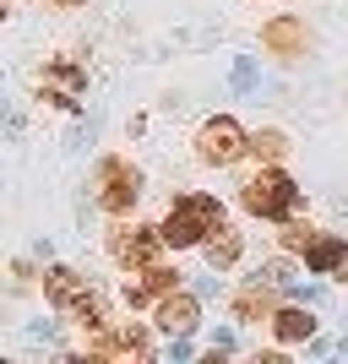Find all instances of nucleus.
<instances>
[{
  "instance_id": "nucleus-5",
  "label": "nucleus",
  "mask_w": 348,
  "mask_h": 364,
  "mask_svg": "<svg viewBox=\"0 0 348 364\" xmlns=\"http://www.w3.org/2000/svg\"><path fill=\"white\" fill-rule=\"evenodd\" d=\"M196 152H201V164H234L245 152V131H240V120H228V114H212L207 125L196 131Z\"/></svg>"
},
{
  "instance_id": "nucleus-3",
  "label": "nucleus",
  "mask_w": 348,
  "mask_h": 364,
  "mask_svg": "<svg viewBox=\"0 0 348 364\" xmlns=\"http://www.w3.org/2000/svg\"><path fill=\"white\" fill-rule=\"evenodd\" d=\"M294 207H300V191H294V180L278 174V168H267V174H256V180L245 185V213H256V218H288Z\"/></svg>"
},
{
  "instance_id": "nucleus-8",
  "label": "nucleus",
  "mask_w": 348,
  "mask_h": 364,
  "mask_svg": "<svg viewBox=\"0 0 348 364\" xmlns=\"http://www.w3.org/2000/svg\"><path fill=\"white\" fill-rule=\"evenodd\" d=\"M174 277H180V272H169V267L147 261V267H142V277H131V283H125V304L137 310V304H147V299H158V294H169V289H174Z\"/></svg>"
},
{
  "instance_id": "nucleus-18",
  "label": "nucleus",
  "mask_w": 348,
  "mask_h": 364,
  "mask_svg": "<svg viewBox=\"0 0 348 364\" xmlns=\"http://www.w3.org/2000/svg\"><path fill=\"white\" fill-rule=\"evenodd\" d=\"M234 87H240V92H251V87H256V71H251V65H234Z\"/></svg>"
},
{
  "instance_id": "nucleus-6",
  "label": "nucleus",
  "mask_w": 348,
  "mask_h": 364,
  "mask_svg": "<svg viewBox=\"0 0 348 364\" xmlns=\"http://www.w3.org/2000/svg\"><path fill=\"white\" fill-rule=\"evenodd\" d=\"M158 234L152 228H115L109 234V250H115V261H125V267H147V261H158Z\"/></svg>"
},
{
  "instance_id": "nucleus-7",
  "label": "nucleus",
  "mask_w": 348,
  "mask_h": 364,
  "mask_svg": "<svg viewBox=\"0 0 348 364\" xmlns=\"http://www.w3.org/2000/svg\"><path fill=\"white\" fill-rule=\"evenodd\" d=\"M261 44L273 49V55H283V60H300L305 49H310V33H305L300 16H278V22L261 28Z\"/></svg>"
},
{
  "instance_id": "nucleus-19",
  "label": "nucleus",
  "mask_w": 348,
  "mask_h": 364,
  "mask_svg": "<svg viewBox=\"0 0 348 364\" xmlns=\"http://www.w3.org/2000/svg\"><path fill=\"white\" fill-rule=\"evenodd\" d=\"M0 16H6V0H0Z\"/></svg>"
},
{
  "instance_id": "nucleus-9",
  "label": "nucleus",
  "mask_w": 348,
  "mask_h": 364,
  "mask_svg": "<svg viewBox=\"0 0 348 364\" xmlns=\"http://www.w3.org/2000/svg\"><path fill=\"white\" fill-rule=\"evenodd\" d=\"M196 299L191 294H169L164 304H158V326H164L169 337H185V332H196Z\"/></svg>"
},
{
  "instance_id": "nucleus-10",
  "label": "nucleus",
  "mask_w": 348,
  "mask_h": 364,
  "mask_svg": "<svg viewBox=\"0 0 348 364\" xmlns=\"http://www.w3.org/2000/svg\"><path fill=\"white\" fill-rule=\"evenodd\" d=\"M44 87L55 92V104H60V109H76V92L88 87V76L76 71V65L55 60V65H49V71H44Z\"/></svg>"
},
{
  "instance_id": "nucleus-15",
  "label": "nucleus",
  "mask_w": 348,
  "mask_h": 364,
  "mask_svg": "<svg viewBox=\"0 0 348 364\" xmlns=\"http://www.w3.org/2000/svg\"><path fill=\"white\" fill-rule=\"evenodd\" d=\"M207 261L212 267H234V261H240V234H234V228H212V240H207Z\"/></svg>"
},
{
  "instance_id": "nucleus-17",
  "label": "nucleus",
  "mask_w": 348,
  "mask_h": 364,
  "mask_svg": "<svg viewBox=\"0 0 348 364\" xmlns=\"http://www.w3.org/2000/svg\"><path fill=\"white\" fill-rule=\"evenodd\" d=\"M310 234H316V228H305V223H288V228H283V245H288V250H305V240H310Z\"/></svg>"
},
{
  "instance_id": "nucleus-16",
  "label": "nucleus",
  "mask_w": 348,
  "mask_h": 364,
  "mask_svg": "<svg viewBox=\"0 0 348 364\" xmlns=\"http://www.w3.org/2000/svg\"><path fill=\"white\" fill-rule=\"evenodd\" d=\"M245 152H256V158L273 164V158H283V152H288V141L278 136V131H256V136H245Z\"/></svg>"
},
{
  "instance_id": "nucleus-13",
  "label": "nucleus",
  "mask_w": 348,
  "mask_h": 364,
  "mask_svg": "<svg viewBox=\"0 0 348 364\" xmlns=\"http://www.w3.org/2000/svg\"><path fill=\"white\" fill-rule=\"evenodd\" d=\"M273 332H278V343H305V337L316 332V316L300 310V304H294V310H278V316H273Z\"/></svg>"
},
{
  "instance_id": "nucleus-1",
  "label": "nucleus",
  "mask_w": 348,
  "mask_h": 364,
  "mask_svg": "<svg viewBox=\"0 0 348 364\" xmlns=\"http://www.w3.org/2000/svg\"><path fill=\"white\" fill-rule=\"evenodd\" d=\"M218 223H223V207L212 196H201V191H191V196L169 201V218H164V228H158V240L174 245V250H185V245H201Z\"/></svg>"
},
{
  "instance_id": "nucleus-14",
  "label": "nucleus",
  "mask_w": 348,
  "mask_h": 364,
  "mask_svg": "<svg viewBox=\"0 0 348 364\" xmlns=\"http://www.w3.org/2000/svg\"><path fill=\"white\" fill-rule=\"evenodd\" d=\"M234 316H240V321L273 316V283H251V289H240V294H234Z\"/></svg>"
},
{
  "instance_id": "nucleus-20",
  "label": "nucleus",
  "mask_w": 348,
  "mask_h": 364,
  "mask_svg": "<svg viewBox=\"0 0 348 364\" xmlns=\"http://www.w3.org/2000/svg\"><path fill=\"white\" fill-rule=\"evenodd\" d=\"M60 6H71V0H60Z\"/></svg>"
},
{
  "instance_id": "nucleus-4",
  "label": "nucleus",
  "mask_w": 348,
  "mask_h": 364,
  "mask_svg": "<svg viewBox=\"0 0 348 364\" xmlns=\"http://www.w3.org/2000/svg\"><path fill=\"white\" fill-rule=\"evenodd\" d=\"M142 196V174L125 158H104L98 164V207H109V213H131Z\"/></svg>"
},
{
  "instance_id": "nucleus-2",
  "label": "nucleus",
  "mask_w": 348,
  "mask_h": 364,
  "mask_svg": "<svg viewBox=\"0 0 348 364\" xmlns=\"http://www.w3.org/2000/svg\"><path fill=\"white\" fill-rule=\"evenodd\" d=\"M44 294H49V304H60V310H71L82 326H98L104 321V299L82 283V277L71 272V267H55V272L44 277Z\"/></svg>"
},
{
  "instance_id": "nucleus-11",
  "label": "nucleus",
  "mask_w": 348,
  "mask_h": 364,
  "mask_svg": "<svg viewBox=\"0 0 348 364\" xmlns=\"http://www.w3.org/2000/svg\"><path fill=\"white\" fill-rule=\"evenodd\" d=\"M343 256H348V245L332 240V234H310V240H305V261H310V272H337Z\"/></svg>"
},
{
  "instance_id": "nucleus-12",
  "label": "nucleus",
  "mask_w": 348,
  "mask_h": 364,
  "mask_svg": "<svg viewBox=\"0 0 348 364\" xmlns=\"http://www.w3.org/2000/svg\"><path fill=\"white\" fill-rule=\"evenodd\" d=\"M147 332L142 326H120V332H98L93 337V353H147Z\"/></svg>"
}]
</instances>
